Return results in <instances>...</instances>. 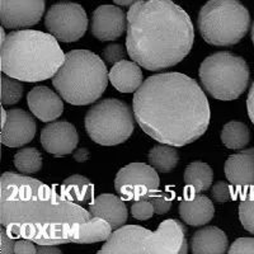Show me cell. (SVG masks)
I'll return each mask as SVG.
<instances>
[{
	"label": "cell",
	"mask_w": 254,
	"mask_h": 254,
	"mask_svg": "<svg viewBox=\"0 0 254 254\" xmlns=\"http://www.w3.org/2000/svg\"><path fill=\"white\" fill-rule=\"evenodd\" d=\"M185 226L177 220H165L158 230L126 225L116 229L99 254H186Z\"/></svg>",
	"instance_id": "obj_6"
},
{
	"label": "cell",
	"mask_w": 254,
	"mask_h": 254,
	"mask_svg": "<svg viewBox=\"0 0 254 254\" xmlns=\"http://www.w3.org/2000/svg\"><path fill=\"white\" fill-rule=\"evenodd\" d=\"M159 179L156 169L144 163H131L117 173L115 178V190L124 199L149 198L159 190Z\"/></svg>",
	"instance_id": "obj_11"
},
{
	"label": "cell",
	"mask_w": 254,
	"mask_h": 254,
	"mask_svg": "<svg viewBox=\"0 0 254 254\" xmlns=\"http://www.w3.org/2000/svg\"><path fill=\"white\" fill-rule=\"evenodd\" d=\"M149 199H150L151 203H153L155 214L158 215L167 214L168 211L171 210L172 202H173V199L171 198V196L162 193V192H159V190L151 194V196L149 197Z\"/></svg>",
	"instance_id": "obj_31"
},
{
	"label": "cell",
	"mask_w": 254,
	"mask_h": 254,
	"mask_svg": "<svg viewBox=\"0 0 254 254\" xmlns=\"http://www.w3.org/2000/svg\"><path fill=\"white\" fill-rule=\"evenodd\" d=\"M93 185L89 179L84 176H71L66 178L61 186V193L66 196L71 201H79V202H88L93 198Z\"/></svg>",
	"instance_id": "obj_24"
},
{
	"label": "cell",
	"mask_w": 254,
	"mask_h": 254,
	"mask_svg": "<svg viewBox=\"0 0 254 254\" xmlns=\"http://www.w3.org/2000/svg\"><path fill=\"white\" fill-rule=\"evenodd\" d=\"M112 225L107 220L93 216L88 221L81 222L79 225L74 243L90 244V243L107 242L112 235Z\"/></svg>",
	"instance_id": "obj_22"
},
{
	"label": "cell",
	"mask_w": 254,
	"mask_h": 254,
	"mask_svg": "<svg viewBox=\"0 0 254 254\" xmlns=\"http://www.w3.org/2000/svg\"><path fill=\"white\" fill-rule=\"evenodd\" d=\"M108 76L113 87L121 93L136 92L144 83L140 65L133 60H121L116 63Z\"/></svg>",
	"instance_id": "obj_20"
},
{
	"label": "cell",
	"mask_w": 254,
	"mask_h": 254,
	"mask_svg": "<svg viewBox=\"0 0 254 254\" xmlns=\"http://www.w3.org/2000/svg\"><path fill=\"white\" fill-rule=\"evenodd\" d=\"M14 238L8 234L5 228L0 230V253L1 254H12L14 253Z\"/></svg>",
	"instance_id": "obj_35"
},
{
	"label": "cell",
	"mask_w": 254,
	"mask_h": 254,
	"mask_svg": "<svg viewBox=\"0 0 254 254\" xmlns=\"http://www.w3.org/2000/svg\"><path fill=\"white\" fill-rule=\"evenodd\" d=\"M133 115L150 137L179 147L206 132L211 111L196 80L181 72H163L147 78L136 90Z\"/></svg>",
	"instance_id": "obj_2"
},
{
	"label": "cell",
	"mask_w": 254,
	"mask_h": 254,
	"mask_svg": "<svg viewBox=\"0 0 254 254\" xmlns=\"http://www.w3.org/2000/svg\"><path fill=\"white\" fill-rule=\"evenodd\" d=\"M8 120V111H5V108H1V126L6 122Z\"/></svg>",
	"instance_id": "obj_41"
},
{
	"label": "cell",
	"mask_w": 254,
	"mask_h": 254,
	"mask_svg": "<svg viewBox=\"0 0 254 254\" xmlns=\"http://www.w3.org/2000/svg\"><path fill=\"white\" fill-rule=\"evenodd\" d=\"M31 112L42 122H51L60 117L64 112L61 98L47 87H35L27 95Z\"/></svg>",
	"instance_id": "obj_16"
},
{
	"label": "cell",
	"mask_w": 254,
	"mask_h": 254,
	"mask_svg": "<svg viewBox=\"0 0 254 254\" xmlns=\"http://www.w3.org/2000/svg\"><path fill=\"white\" fill-rule=\"evenodd\" d=\"M228 252V237L221 229L207 226L199 229L192 238V253L224 254Z\"/></svg>",
	"instance_id": "obj_21"
},
{
	"label": "cell",
	"mask_w": 254,
	"mask_h": 254,
	"mask_svg": "<svg viewBox=\"0 0 254 254\" xmlns=\"http://www.w3.org/2000/svg\"><path fill=\"white\" fill-rule=\"evenodd\" d=\"M230 254H254V238H239L228 249Z\"/></svg>",
	"instance_id": "obj_32"
},
{
	"label": "cell",
	"mask_w": 254,
	"mask_h": 254,
	"mask_svg": "<svg viewBox=\"0 0 254 254\" xmlns=\"http://www.w3.org/2000/svg\"><path fill=\"white\" fill-rule=\"evenodd\" d=\"M179 215L188 225L203 226L212 220L215 207L210 198L187 187L186 198L179 203Z\"/></svg>",
	"instance_id": "obj_17"
},
{
	"label": "cell",
	"mask_w": 254,
	"mask_h": 254,
	"mask_svg": "<svg viewBox=\"0 0 254 254\" xmlns=\"http://www.w3.org/2000/svg\"><path fill=\"white\" fill-rule=\"evenodd\" d=\"M14 253L17 254H35L37 253V247H35V242L28 239H20L15 242Z\"/></svg>",
	"instance_id": "obj_36"
},
{
	"label": "cell",
	"mask_w": 254,
	"mask_h": 254,
	"mask_svg": "<svg viewBox=\"0 0 254 254\" xmlns=\"http://www.w3.org/2000/svg\"><path fill=\"white\" fill-rule=\"evenodd\" d=\"M199 33L212 46H234L248 33L251 15L239 0H210L197 18Z\"/></svg>",
	"instance_id": "obj_7"
},
{
	"label": "cell",
	"mask_w": 254,
	"mask_h": 254,
	"mask_svg": "<svg viewBox=\"0 0 254 254\" xmlns=\"http://www.w3.org/2000/svg\"><path fill=\"white\" fill-rule=\"evenodd\" d=\"M214 173L208 164L203 162H193L187 165L185 172L186 187L193 190L196 193L207 190L212 185Z\"/></svg>",
	"instance_id": "obj_23"
},
{
	"label": "cell",
	"mask_w": 254,
	"mask_h": 254,
	"mask_svg": "<svg viewBox=\"0 0 254 254\" xmlns=\"http://www.w3.org/2000/svg\"><path fill=\"white\" fill-rule=\"evenodd\" d=\"M61 1H63V0H61Z\"/></svg>",
	"instance_id": "obj_43"
},
{
	"label": "cell",
	"mask_w": 254,
	"mask_h": 254,
	"mask_svg": "<svg viewBox=\"0 0 254 254\" xmlns=\"http://www.w3.org/2000/svg\"><path fill=\"white\" fill-rule=\"evenodd\" d=\"M14 165L20 173L26 176L37 173L42 168V156L37 149L26 147L14 155Z\"/></svg>",
	"instance_id": "obj_27"
},
{
	"label": "cell",
	"mask_w": 254,
	"mask_h": 254,
	"mask_svg": "<svg viewBox=\"0 0 254 254\" xmlns=\"http://www.w3.org/2000/svg\"><path fill=\"white\" fill-rule=\"evenodd\" d=\"M127 29V14L119 6L104 4L98 6L92 17V35L99 41H113Z\"/></svg>",
	"instance_id": "obj_14"
},
{
	"label": "cell",
	"mask_w": 254,
	"mask_h": 254,
	"mask_svg": "<svg viewBox=\"0 0 254 254\" xmlns=\"http://www.w3.org/2000/svg\"><path fill=\"white\" fill-rule=\"evenodd\" d=\"M125 56H126V51L119 44L108 45L103 50V59L110 64H116L121 60H125Z\"/></svg>",
	"instance_id": "obj_34"
},
{
	"label": "cell",
	"mask_w": 254,
	"mask_h": 254,
	"mask_svg": "<svg viewBox=\"0 0 254 254\" xmlns=\"http://www.w3.org/2000/svg\"><path fill=\"white\" fill-rule=\"evenodd\" d=\"M112 1H115L116 4H119V5L122 6H131L132 4L140 1V0H112Z\"/></svg>",
	"instance_id": "obj_40"
},
{
	"label": "cell",
	"mask_w": 254,
	"mask_h": 254,
	"mask_svg": "<svg viewBox=\"0 0 254 254\" xmlns=\"http://www.w3.org/2000/svg\"><path fill=\"white\" fill-rule=\"evenodd\" d=\"M252 41H253V45H254V23L252 26Z\"/></svg>",
	"instance_id": "obj_42"
},
{
	"label": "cell",
	"mask_w": 254,
	"mask_h": 254,
	"mask_svg": "<svg viewBox=\"0 0 254 254\" xmlns=\"http://www.w3.org/2000/svg\"><path fill=\"white\" fill-rule=\"evenodd\" d=\"M37 253L40 254H60V249L56 248L55 246H50V244H40L37 247Z\"/></svg>",
	"instance_id": "obj_38"
},
{
	"label": "cell",
	"mask_w": 254,
	"mask_h": 254,
	"mask_svg": "<svg viewBox=\"0 0 254 254\" xmlns=\"http://www.w3.org/2000/svg\"><path fill=\"white\" fill-rule=\"evenodd\" d=\"M135 115L120 99H104L85 116V130L90 139L103 146H115L128 140L135 128Z\"/></svg>",
	"instance_id": "obj_9"
},
{
	"label": "cell",
	"mask_w": 254,
	"mask_h": 254,
	"mask_svg": "<svg viewBox=\"0 0 254 254\" xmlns=\"http://www.w3.org/2000/svg\"><path fill=\"white\" fill-rule=\"evenodd\" d=\"M23 94V85L20 80L4 74L1 76V104L13 106L18 103Z\"/></svg>",
	"instance_id": "obj_29"
},
{
	"label": "cell",
	"mask_w": 254,
	"mask_h": 254,
	"mask_svg": "<svg viewBox=\"0 0 254 254\" xmlns=\"http://www.w3.org/2000/svg\"><path fill=\"white\" fill-rule=\"evenodd\" d=\"M251 131L239 121H231L222 127L221 141L229 149H243L249 144Z\"/></svg>",
	"instance_id": "obj_26"
},
{
	"label": "cell",
	"mask_w": 254,
	"mask_h": 254,
	"mask_svg": "<svg viewBox=\"0 0 254 254\" xmlns=\"http://www.w3.org/2000/svg\"><path fill=\"white\" fill-rule=\"evenodd\" d=\"M90 214L107 220L113 229H119L127 221V208L122 198L110 193L95 197L90 205Z\"/></svg>",
	"instance_id": "obj_19"
},
{
	"label": "cell",
	"mask_w": 254,
	"mask_h": 254,
	"mask_svg": "<svg viewBox=\"0 0 254 254\" xmlns=\"http://www.w3.org/2000/svg\"><path fill=\"white\" fill-rule=\"evenodd\" d=\"M79 136L74 125L66 121L52 122L41 131V144L55 156L69 155L78 146Z\"/></svg>",
	"instance_id": "obj_13"
},
{
	"label": "cell",
	"mask_w": 254,
	"mask_h": 254,
	"mask_svg": "<svg viewBox=\"0 0 254 254\" xmlns=\"http://www.w3.org/2000/svg\"><path fill=\"white\" fill-rule=\"evenodd\" d=\"M0 222L14 239L61 246L74 243L90 211L27 176L5 172L0 178Z\"/></svg>",
	"instance_id": "obj_1"
},
{
	"label": "cell",
	"mask_w": 254,
	"mask_h": 254,
	"mask_svg": "<svg viewBox=\"0 0 254 254\" xmlns=\"http://www.w3.org/2000/svg\"><path fill=\"white\" fill-rule=\"evenodd\" d=\"M45 26L61 42H75L87 32V13L79 4L61 1L47 10Z\"/></svg>",
	"instance_id": "obj_10"
},
{
	"label": "cell",
	"mask_w": 254,
	"mask_h": 254,
	"mask_svg": "<svg viewBox=\"0 0 254 254\" xmlns=\"http://www.w3.org/2000/svg\"><path fill=\"white\" fill-rule=\"evenodd\" d=\"M244 188L239 205V219L243 228L254 235V186Z\"/></svg>",
	"instance_id": "obj_28"
},
{
	"label": "cell",
	"mask_w": 254,
	"mask_h": 254,
	"mask_svg": "<svg viewBox=\"0 0 254 254\" xmlns=\"http://www.w3.org/2000/svg\"><path fill=\"white\" fill-rule=\"evenodd\" d=\"M56 40L51 33L33 29L9 33L0 47L3 74L27 83L54 78L65 60Z\"/></svg>",
	"instance_id": "obj_4"
},
{
	"label": "cell",
	"mask_w": 254,
	"mask_h": 254,
	"mask_svg": "<svg viewBox=\"0 0 254 254\" xmlns=\"http://www.w3.org/2000/svg\"><path fill=\"white\" fill-rule=\"evenodd\" d=\"M199 80L210 95L220 101H234L249 84L248 64L230 52H216L202 61Z\"/></svg>",
	"instance_id": "obj_8"
},
{
	"label": "cell",
	"mask_w": 254,
	"mask_h": 254,
	"mask_svg": "<svg viewBox=\"0 0 254 254\" xmlns=\"http://www.w3.org/2000/svg\"><path fill=\"white\" fill-rule=\"evenodd\" d=\"M193 42L190 15L172 0H140L127 12V54L144 69L174 66L190 54Z\"/></svg>",
	"instance_id": "obj_3"
},
{
	"label": "cell",
	"mask_w": 254,
	"mask_h": 254,
	"mask_svg": "<svg viewBox=\"0 0 254 254\" xmlns=\"http://www.w3.org/2000/svg\"><path fill=\"white\" fill-rule=\"evenodd\" d=\"M247 108H248V115L251 121L254 125V81L252 84L251 89H249L248 98H247Z\"/></svg>",
	"instance_id": "obj_37"
},
{
	"label": "cell",
	"mask_w": 254,
	"mask_h": 254,
	"mask_svg": "<svg viewBox=\"0 0 254 254\" xmlns=\"http://www.w3.org/2000/svg\"><path fill=\"white\" fill-rule=\"evenodd\" d=\"M225 176L231 185L238 187L254 186V147L229 156Z\"/></svg>",
	"instance_id": "obj_18"
},
{
	"label": "cell",
	"mask_w": 254,
	"mask_h": 254,
	"mask_svg": "<svg viewBox=\"0 0 254 254\" xmlns=\"http://www.w3.org/2000/svg\"><path fill=\"white\" fill-rule=\"evenodd\" d=\"M149 164L160 173H169L177 167L179 160L178 151L172 145L162 144L149 151Z\"/></svg>",
	"instance_id": "obj_25"
},
{
	"label": "cell",
	"mask_w": 254,
	"mask_h": 254,
	"mask_svg": "<svg viewBox=\"0 0 254 254\" xmlns=\"http://www.w3.org/2000/svg\"><path fill=\"white\" fill-rule=\"evenodd\" d=\"M45 13V0H0V20L4 28L35 26Z\"/></svg>",
	"instance_id": "obj_12"
},
{
	"label": "cell",
	"mask_w": 254,
	"mask_h": 254,
	"mask_svg": "<svg viewBox=\"0 0 254 254\" xmlns=\"http://www.w3.org/2000/svg\"><path fill=\"white\" fill-rule=\"evenodd\" d=\"M131 214L137 220H147L155 214V211H154V206L150 199L141 198L132 203V206H131Z\"/></svg>",
	"instance_id": "obj_30"
},
{
	"label": "cell",
	"mask_w": 254,
	"mask_h": 254,
	"mask_svg": "<svg viewBox=\"0 0 254 254\" xmlns=\"http://www.w3.org/2000/svg\"><path fill=\"white\" fill-rule=\"evenodd\" d=\"M211 196L216 202H228L233 197L231 187L226 182L215 183L214 187L211 188Z\"/></svg>",
	"instance_id": "obj_33"
},
{
	"label": "cell",
	"mask_w": 254,
	"mask_h": 254,
	"mask_svg": "<svg viewBox=\"0 0 254 254\" xmlns=\"http://www.w3.org/2000/svg\"><path fill=\"white\" fill-rule=\"evenodd\" d=\"M110 72L98 55L88 50H72L65 54V60L52 84L67 103L88 106L104 93Z\"/></svg>",
	"instance_id": "obj_5"
},
{
	"label": "cell",
	"mask_w": 254,
	"mask_h": 254,
	"mask_svg": "<svg viewBox=\"0 0 254 254\" xmlns=\"http://www.w3.org/2000/svg\"><path fill=\"white\" fill-rule=\"evenodd\" d=\"M88 158H89V151L85 150V149H79V150L74 154V159H75L76 162H85Z\"/></svg>",
	"instance_id": "obj_39"
},
{
	"label": "cell",
	"mask_w": 254,
	"mask_h": 254,
	"mask_svg": "<svg viewBox=\"0 0 254 254\" xmlns=\"http://www.w3.org/2000/svg\"><path fill=\"white\" fill-rule=\"evenodd\" d=\"M36 122L23 110L8 111V120L1 126V144L8 147H20L33 140Z\"/></svg>",
	"instance_id": "obj_15"
}]
</instances>
